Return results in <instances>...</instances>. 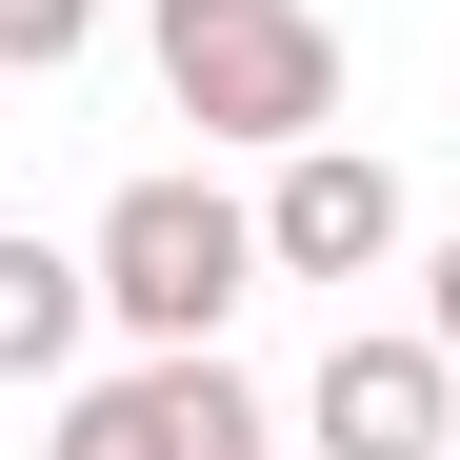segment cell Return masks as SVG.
Here are the masks:
<instances>
[{
	"instance_id": "obj_1",
	"label": "cell",
	"mask_w": 460,
	"mask_h": 460,
	"mask_svg": "<svg viewBox=\"0 0 460 460\" xmlns=\"http://www.w3.org/2000/svg\"><path fill=\"white\" fill-rule=\"evenodd\" d=\"M161 101L200 140H341V21L321 0H161Z\"/></svg>"
},
{
	"instance_id": "obj_2",
	"label": "cell",
	"mask_w": 460,
	"mask_h": 460,
	"mask_svg": "<svg viewBox=\"0 0 460 460\" xmlns=\"http://www.w3.org/2000/svg\"><path fill=\"white\" fill-rule=\"evenodd\" d=\"M81 261H101V321H140V341H220L280 280L261 261V200H220V181H120Z\"/></svg>"
},
{
	"instance_id": "obj_3",
	"label": "cell",
	"mask_w": 460,
	"mask_h": 460,
	"mask_svg": "<svg viewBox=\"0 0 460 460\" xmlns=\"http://www.w3.org/2000/svg\"><path fill=\"white\" fill-rule=\"evenodd\" d=\"M40 460H280V420L220 380V341H140L120 380H81V401H60Z\"/></svg>"
},
{
	"instance_id": "obj_4",
	"label": "cell",
	"mask_w": 460,
	"mask_h": 460,
	"mask_svg": "<svg viewBox=\"0 0 460 460\" xmlns=\"http://www.w3.org/2000/svg\"><path fill=\"white\" fill-rule=\"evenodd\" d=\"M261 261H280V280H380V261H401V161H360V140H280Z\"/></svg>"
},
{
	"instance_id": "obj_5",
	"label": "cell",
	"mask_w": 460,
	"mask_h": 460,
	"mask_svg": "<svg viewBox=\"0 0 460 460\" xmlns=\"http://www.w3.org/2000/svg\"><path fill=\"white\" fill-rule=\"evenodd\" d=\"M440 341H341L321 360V401H300V440H321V460H440Z\"/></svg>"
},
{
	"instance_id": "obj_6",
	"label": "cell",
	"mask_w": 460,
	"mask_h": 460,
	"mask_svg": "<svg viewBox=\"0 0 460 460\" xmlns=\"http://www.w3.org/2000/svg\"><path fill=\"white\" fill-rule=\"evenodd\" d=\"M101 321V261H60V241H0V380H60Z\"/></svg>"
},
{
	"instance_id": "obj_7",
	"label": "cell",
	"mask_w": 460,
	"mask_h": 460,
	"mask_svg": "<svg viewBox=\"0 0 460 460\" xmlns=\"http://www.w3.org/2000/svg\"><path fill=\"white\" fill-rule=\"evenodd\" d=\"M81 40H101V0H0V60H40V81H60Z\"/></svg>"
},
{
	"instance_id": "obj_8",
	"label": "cell",
	"mask_w": 460,
	"mask_h": 460,
	"mask_svg": "<svg viewBox=\"0 0 460 460\" xmlns=\"http://www.w3.org/2000/svg\"><path fill=\"white\" fill-rule=\"evenodd\" d=\"M420 341H440V360H460V241H440V261H420Z\"/></svg>"
}]
</instances>
